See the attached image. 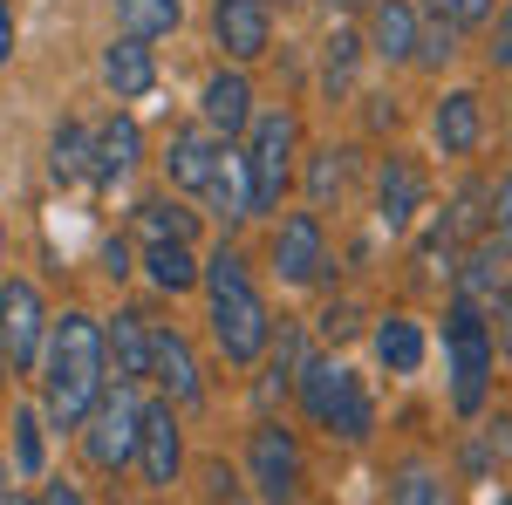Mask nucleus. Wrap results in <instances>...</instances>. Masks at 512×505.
<instances>
[{
  "label": "nucleus",
  "instance_id": "27",
  "mask_svg": "<svg viewBox=\"0 0 512 505\" xmlns=\"http://www.w3.org/2000/svg\"><path fill=\"white\" fill-rule=\"evenodd\" d=\"M14 458H21V471H41V417L28 403L14 410Z\"/></svg>",
  "mask_w": 512,
  "mask_h": 505
},
{
  "label": "nucleus",
  "instance_id": "13",
  "mask_svg": "<svg viewBox=\"0 0 512 505\" xmlns=\"http://www.w3.org/2000/svg\"><path fill=\"white\" fill-rule=\"evenodd\" d=\"M369 48L383 62H410L417 55V14H410V0H376L369 7Z\"/></svg>",
  "mask_w": 512,
  "mask_h": 505
},
{
  "label": "nucleus",
  "instance_id": "2",
  "mask_svg": "<svg viewBox=\"0 0 512 505\" xmlns=\"http://www.w3.org/2000/svg\"><path fill=\"white\" fill-rule=\"evenodd\" d=\"M205 294H212V342H219V355L233 362V369H246L253 355L267 349V335H274V321H267V301H260V287H253V273H246V260L239 253H212L205 260Z\"/></svg>",
  "mask_w": 512,
  "mask_h": 505
},
{
  "label": "nucleus",
  "instance_id": "22",
  "mask_svg": "<svg viewBox=\"0 0 512 505\" xmlns=\"http://www.w3.org/2000/svg\"><path fill=\"white\" fill-rule=\"evenodd\" d=\"M437 144L451 157H465L478 144V96H465V89L444 96V110H437Z\"/></svg>",
  "mask_w": 512,
  "mask_h": 505
},
{
  "label": "nucleus",
  "instance_id": "29",
  "mask_svg": "<svg viewBox=\"0 0 512 505\" xmlns=\"http://www.w3.org/2000/svg\"><path fill=\"white\" fill-rule=\"evenodd\" d=\"M492 253H512V171L499 185V205H492Z\"/></svg>",
  "mask_w": 512,
  "mask_h": 505
},
{
  "label": "nucleus",
  "instance_id": "3",
  "mask_svg": "<svg viewBox=\"0 0 512 505\" xmlns=\"http://www.w3.org/2000/svg\"><path fill=\"white\" fill-rule=\"evenodd\" d=\"M444 349H451V403H458V417H478L485 410V389H492V335H485L472 301L451 308Z\"/></svg>",
  "mask_w": 512,
  "mask_h": 505
},
{
  "label": "nucleus",
  "instance_id": "25",
  "mask_svg": "<svg viewBox=\"0 0 512 505\" xmlns=\"http://www.w3.org/2000/svg\"><path fill=\"white\" fill-rule=\"evenodd\" d=\"M192 212H185V205H164V198H151V205H144V212H137V233L144 239H192Z\"/></svg>",
  "mask_w": 512,
  "mask_h": 505
},
{
  "label": "nucleus",
  "instance_id": "7",
  "mask_svg": "<svg viewBox=\"0 0 512 505\" xmlns=\"http://www.w3.org/2000/svg\"><path fill=\"white\" fill-rule=\"evenodd\" d=\"M41 342H48L41 294L28 280H7V287H0V355H7V369H35Z\"/></svg>",
  "mask_w": 512,
  "mask_h": 505
},
{
  "label": "nucleus",
  "instance_id": "19",
  "mask_svg": "<svg viewBox=\"0 0 512 505\" xmlns=\"http://www.w3.org/2000/svg\"><path fill=\"white\" fill-rule=\"evenodd\" d=\"M212 157H219V137H205V130H178V137H171V157H164V171H171V185H185V192H205V178H212Z\"/></svg>",
  "mask_w": 512,
  "mask_h": 505
},
{
  "label": "nucleus",
  "instance_id": "17",
  "mask_svg": "<svg viewBox=\"0 0 512 505\" xmlns=\"http://www.w3.org/2000/svg\"><path fill=\"white\" fill-rule=\"evenodd\" d=\"M130 164H137V123L130 117L103 123V130L89 137V178H96V185H117Z\"/></svg>",
  "mask_w": 512,
  "mask_h": 505
},
{
  "label": "nucleus",
  "instance_id": "4",
  "mask_svg": "<svg viewBox=\"0 0 512 505\" xmlns=\"http://www.w3.org/2000/svg\"><path fill=\"white\" fill-rule=\"evenodd\" d=\"M301 403H308V417H315L321 430H335V437H349V444H362L369 424H376L362 383H355L342 362H308V369H301Z\"/></svg>",
  "mask_w": 512,
  "mask_h": 505
},
{
  "label": "nucleus",
  "instance_id": "26",
  "mask_svg": "<svg viewBox=\"0 0 512 505\" xmlns=\"http://www.w3.org/2000/svg\"><path fill=\"white\" fill-rule=\"evenodd\" d=\"M390 505H451V499H444V478H437V471L410 465V471H403V478H396Z\"/></svg>",
  "mask_w": 512,
  "mask_h": 505
},
{
  "label": "nucleus",
  "instance_id": "31",
  "mask_svg": "<svg viewBox=\"0 0 512 505\" xmlns=\"http://www.w3.org/2000/svg\"><path fill=\"white\" fill-rule=\"evenodd\" d=\"M349 151H321V164H315V198H328V192H342V178H349V164H342Z\"/></svg>",
  "mask_w": 512,
  "mask_h": 505
},
{
  "label": "nucleus",
  "instance_id": "9",
  "mask_svg": "<svg viewBox=\"0 0 512 505\" xmlns=\"http://www.w3.org/2000/svg\"><path fill=\"white\" fill-rule=\"evenodd\" d=\"M137 465H144V478H151V485H171V478H178V465H185L171 396H164V403H144V417H137Z\"/></svg>",
  "mask_w": 512,
  "mask_h": 505
},
{
  "label": "nucleus",
  "instance_id": "34",
  "mask_svg": "<svg viewBox=\"0 0 512 505\" xmlns=\"http://www.w3.org/2000/svg\"><path fill=\"white\" fill-rule=\"evenodd\" d=\"M349 328H355V314H349V308H328V314H321V335H328V342H342Z\"/></svg>",
  "mask_w": 512,
  "mask_h": 505
},
{
  "label": "nucleus",
  "instance_id": "6",
  "mask_svg": "<svg viewBox=\"0 0 512 505\" xmlns=\"http://www.w3.org/2000/svg\"><path fill=\"white\" fill-rule=\"evenodd\" d=\"M287 164H294V117H260L253 123V144H246V205L253 212H274L287 192Z\"/></svg>",
  "mask_w": 512,
  "mask_h": 505
},
{
  "label": "nucleus",
  "instance_id": "33",
  "mask_svg": "<svg viewBox=\"0 0 512 505\" xmlns=\"http://www.w3.org/2000/svg\"><path fill=\"white\" fill-rule=\"evenodd\" d=\"M492 62H499V69H512V7L499 14V35H492Z\"/></svg>",
  "mask_w": 512,
  "mask_h": 505
},
{
  "label": "nucleus",
  "instance_id": "40",
  "mask_svg": "<svg viewBox=\"0 0 512 505\" xmlns=\"http://www.w3.org/2000/svg\"><path fill=\"white\" fill-rule=\"evenodd\" d=\"M499 505H512V492H506V499H499Z\"/></svg>",
  "mask_w": 512,
  "mask_h": 505
},
{
  "label": "nucleus",
  "instance_id": "23",
  "mask_svg": "<svg viewBox=\"0 0 512 505\" xmlns=\"http://www.w3.org/2000/svg\"><path fill=\"white\" fill-rule=\"evenodd\" d=\"M117 21H123V35L151 41V35H171L185 21V7L178 0H117Z\"/></svg>",
  "mask_w": 512,
  "mask_h": 505
},
{
  "label": "nucleus",
  "instance_id": "41",
  "mask_svg": "<svg viewBox=\"0 0 512 505\" xmlns=\"http://www.w3.org/2000/svg\"><path fill=\"white\" fill-rule=\"evenodd\" d=\"M7 505H21V499H7Z\"/></svg>",
  "mask_w": 512,
  "mask_h": 505
},
{
  "label": "nucleus",
  "instance_id": "36",
  "mask_svg": "<svg viewBox=\"0 0 512 505\" xmlns=\"http://www.w3.org/2000/svg\"><path fill=\"white\" fill-rule=\"evenodd\" d=\"M499 342H506V349H512V287H506V294H499Z\"/></svg>",
  "mask_w": 512,
  "mask_h": 505
},
{
  "label": "nucleus",
  "instance_id": "1",
  "mask_svg": "<svg viewBox=\"0 0 512 505\" xmlns=\"http://www.w3.org/2000/svg\"><path fill=\"white\" fill-rule=\"evenodd\" d=\"M110 355H103V328L89 314H62L41 342V389H48V417L62 430H76L89 417V403L103 396Z\"/></svg>",
  "mask_w": 512,
  "mask_h": 505
},
{
  "label": "nucleus",
  "instance_id": "39",
  "mask_svg": "<svg viewBox=\"0 0 512 505\" xmlns=\"http://www.w3.org/2000/svg\"><path fill=\"white\" fill-rule=\"evenodd\" d=\"M335 7H355V0H335Z\"/></svg>",
  "mask_w": 512,
  "mask_h": 505
},
{
  "label": "nucleus",
  "instance_id": "21",
  "mask_svg": "<svg viewBox=\"0 0 512 505\" xmlns=\"http://www.w3.org/2000/svg\"><path fill=\"white\" fill-rule=\"evenodd\" d=\"M144 267H151V280H158L164 294H192L198 287V267H192V246L185 239H151Z\"/></svg>",
  "mask_w": 512,
  "mask_h": 505
},
{
  "label": "nucleus",
  "instance_id": "14",
  "mask_svg": "<svg viewBox=\"0 0 512 505\" xmlns=\"http://www.w3.org/2000/svg\"><path fill=\"white\" fill-rule=\"evenodd\" d=\"M376 198H383V226H390V233H403V226L417 219V205H424V171H417L410 157H390V164H383Z\"/></svg>",
  "mask_w": 512,
  "mask_h": 505
},
{
  "label": "nucleus",
  "instance_id": "38",
  "mask_svg": "<svg viewBox=\"0 0 512 505\" xmlns=\"http://www.w3.org/2000/svg\"><path fill=\"white\" fill-rule=\"evenodd\" d=\"M0 376H7V355H0Z\"/></svg>",
  "mask_w": 512,
  "mask_h": 505
},
{
  "label": "nucleus",
  "instance_id": "16",
  "mask_svg": "<svg viewBox=\"0 0 512 505\" xmlns=\"http://www.w3.org/2000/svg\"><path fill=\"white\" fill-rule=\"evenodd\" d=\"M103 355L117 362V383L151 376V321L144 314H117V328L103 335Z\"/></svg>",
  "mask_w": 512,
  "mask_h": 505
},
{
  "label": "nucleus",
  "instance_id": "18",
  "mask_svg": "<svg viewBox=\"0 0 512 505\" xmlns=\"http://www.w3.org/2000/svg\"><path fill=\"white\" fill-rule=\"evenodd\" d=\"M103 82L117 89V103H130V96H144L151 82H158V69H151V48L137 35L110 41V55H103Z\"/></svg>",
  "mask_w": 512,
  "mask_h": 505
},
{
  "label": "nucleus",
  "instance_id": "24",
  "mask_svg": "<svg viewBox=\"0 0 512 505\" xmlns=\"http://www.w3.org/2000/svg\"><path fill=\"white\" fill-rule=\"evenodd\" d=\"M48 171H55L62 185L89 178V130H82V123H62V130H55V144H48Z\"/></svg>",
  "mask_w": 512,
  "mask_h": 505
},
{
  "label": "nucleus",
  "instance_id": "35",
  "mask_svg": "<svg viewBox=\"0 0 512 505\" xmlns=\"http://www.w3.org/2000/svg\"><path fill=\"white\" fill-rule=\"evenodd\" d=\"M7 55H14V14H7V0H0V69H7Z\"/></svg>",
  "mask_w": 512,
  "mask_h": 505
},
{
  "label": "nucleus",
  "instance_id": "32",
  "mask_svg": "<svg viewBox=\"0 0 512 505\" xmlns=\"http://www.w3.org/2000/svg\"><path fill=\"white\" fill-rule=\"evenodd\" d=\"M451 48H458V28H444V21H437L431 35H417V55H424V62H444Z\"/></svg>",
  "mask_w": 512,
  "mask_h": 505
},
{
  "label": "nucleus",
  "instance_id": "37",
  "mask_svg": "<svg viewBox=\"0 0 512 505\" xmlns=\"http://www.w3.org/2000/svg\"><path fill=\"white\" fill-rule=\"evenodd\" d=\"M41 505H82V492H76V485H48V499H41Z\"/></svg>",
  "mask_w": 512,
  "mask_h": 505
},
{
  "label": "nucleus",
  "instance_id": "30",
  "mask_svg": "<svg viewBox=\"0 0 512 505\" xmlns=\"http://www.w3.org/2000/svg\"><path fill=\"white\" fill-rule=\"evenodd\" d=\"M349 69H355V35H335L328 41V89H342Z\"/></svg>",
  "mask_w": 512,
  "mask_h": 505
},
{
  "label": "nucleus",
  "instance_id": "28",
  "mask_svg": "<svg viewBox=\"0 0 512 505\" xmlns=\"http://www.w3.org/2000/svg\"><path fill=\"white\" fill-rule=\"evenodd\" d=\"M431 14L444 21V28H472V21L492 14V0H431Z\"/></svg>",
  "mask_w": 512,
  "mask_h": 505
},
{
  "label": "nucleus",
  "instance_id": "12",
  "mask_svg": "<svg viewBox=\"0 0 512 505\" xmlns=\"http://www.w3.org/2000/svg\"><path fill=\"white\" fill-rule=\"evenodd\" d=\"M151 376L164 383L171 403H192V396H198V362H192V349H185V335L151 328Z\"/></svg>",
  "mask_w": 512,
  "mask_h": 505
},
{
  "label": "nucleus",
  "instance_id": "15",
  "mask_svg": "<svg viewBox=\"0 0 512 505\" xmlns=\"http://www.w3.org/2000/svg\"><path fill=\"white\" fill-rule=\"evenodd\" d=\"M205 123H212V137H226V144L253 123V89H246V76H212L205 82Z\"/></svg>",
  "mask_w": 512,
  "mask_h": 505
},
{
  "label": "nucleus",
  "instance_id": "5",
  "mask_svg": "<svg viewBox=\"0 0 512 505\" xmlns=\"http://www.w3.org/2000/svg\"><path fill=\"white\" fill-rule=\"evenodd\" d=\"M137 417H144V403H137V389L130 383H103V396L89 403V417H82V451H89V465L96 471H123L137 458Z\"/></svg>",
  "mask_w": 512,
  "mask_h": 505
},
{
  "label": "nucleus",
  "instance_id": "10",
  "mask_svg": "<svg viewBox=\"0 0 512 505\" xmlns=\"http://www.w3.org/2000/svg\"><path fill=\"white\" fill-rule=\"evenodd\" d=\"M212 28H219V48H226L233 62L267 55V35H274L267 0H219V7H212Z\"/></svg>",
  "mask_w": 512,
  "mask_h": 505
},
{
  "label": "nucleus",
  "instance_id": "11",
  "mask_svg": "<svg viewBox=\"0 0 512 505\" xmlns=\"http://www.w3.org/2000/svg\"><path fill=\"white\" fill-rule=\"evenodd\" d=\"M274 267H280V280H315L321 273V219L315 212H294L287 226H280V239H274Z\"/></svg>",
  "mask_w": 512,
  "mask_h": 505
},
{
  "label": "nucleus",
  "instance_id": "20",
  "mask_svg": "<svg viewBox=\"0 0 512 505\" xmlns=\"http://www.w3.org/2000/svg\"><path fill=\"white\" fill-rule=\"evenodd\" d=\"M376 355H383L390 376H417V369H424V328H417L410 314H390V321L376 328Z\"/></svg>",
  "mask_w": 512,
  "mask_h": 505
},
{
  "label": "nucleus",
  "instance_id": "8",
  "mask_svg": "<svg viewBox=\"0 0 512 505\" xmlns=\"http://www.w3.org/2000/svg\"><path fill=\"white\" fill-rule=\"evenodd\" d=\"M246 458H253V485H260L267 505H301V444H294V430L260 424Z\"/></svg>",
  "mask_w": 512,
  "mask_h": 505
}]
</instances>
